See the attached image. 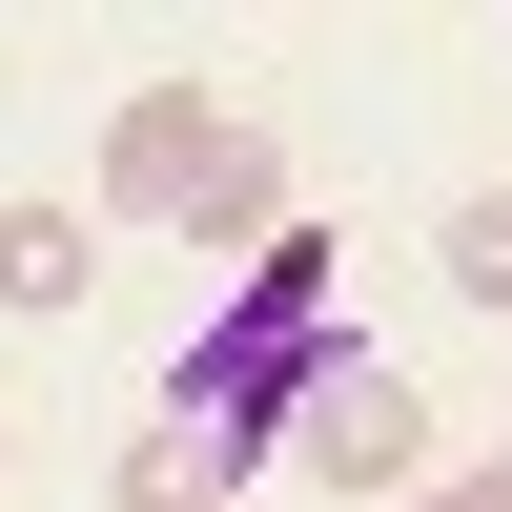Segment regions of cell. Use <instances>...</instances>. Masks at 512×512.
<instances>
[{"mask_svg":"<svg viewBox=\"0 0 512 512\" xmlns=\"http://www.w3.org/2000/svg\"><path fill=\"white\" fill-rule=\"evenodd\" d=\"M267 226H287V144L246 123V144H226V185L185 205V246H226V267H267Z\"/></svg>","mask_w":512,"mask_h":512,"instance_id":"obj_5","label":"cell"},{"mask_svg":"<svg viewBox=\"0 0 512 512\" xmlns=\"http://www.w3.org/2000/svg\"><path fill=\"white\" fill-rule=\"evenodd\" d=\"M410 512H512V451H451V472L410 492Z\"/></svg>","mask_w":512,"mask_h":512,"instance_id":"obj_7","label":"cell"},{"mask_svg":"<svg viewBox=\"0 0 512 512\" xmlns=\"http://www.w3.org/2000/svg\"><path fill=\"white\" fill-rule=\"evenodd\" d=\"M431 267H451V308H492V328H512V185L451 205V226H431Z\"/></svg>","mask_w":512,"mask_h":512,"instance_id":"obj_6","label":"cell"},{"mask_svg":"<svg viewBox=\"0 0 512 512\" xmlns=\"http://www.w3.org/2000/svg\"><path fill=\"white\" fill-rule=\"evenodd\" d=\"M0 492H21V431H0Z\"/></svg>","mask_w":512,"mask_h":512,"instance_id":"obj_8","label":"cell"},{"mask_svg":"<svg viewBox=\"0 0 512 512\" xmlns=\"http://www.w3.org/2000/svg\"><path fill=\"white\" fill-rule=\"evenodd\" d=\"M226 144H246V123L205 103V82H123V103H103V185H82V205H103V226H185V205L226 185Z\"/></svg>","mask_w":512,"mask_h":512,"instance_id":"obj_1","label":"cell"},{"mask_svg":"<svg viewBox=\"0 0 512 512\" xmlns=\"http://www.w3.org/2000/svg\"><path fill=\"white\" fill-rule=\"evenodd\" d=\"M287 451H308V492H349V512H410V492L451 472V431H431V390H390V369H349V390H328V410H308Z\"/></svg>","mask_w":512,"mask_h":512,"instance_id":"obj_2","label":"cell"},{"mask_svg":"<svg viewBox=\"0 0 512 512\" xmlns=\"http://www.w3.org/2000/svg\"><path fill=\"white\" fill-rule=\"evenodd\" d=\"M82 287H103V205H41V185H21V205H0V308L62 328Z\"/></svg>","mask_w":512,"mask_h":512,"instance_id":"obj_3","label":"cell"},{"mask_svg":"<svg viewBox=\"0 0 512 512\" xmlns=\"http://www.w3.org/2000/svg\"><path fill=\"white\" fill-rule=\"evenodd\" d=\"M226 472H246V451H205L185 410H144V431H123V472H103V512H246Z\"/></svg>","mask_w":512,"mask_h":512,"instance_id":"obj_4","label":"cell"}]
</instances>
